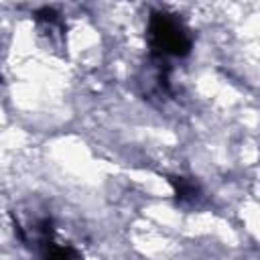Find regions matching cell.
<instances>
[{"label": "cell", "mask_w": 260, "mask_h": 260, "mask_svg": "<svg viewBox=\"0 0 260 260\" xmlns=\"http://www.w3.org/2000/svg\"><path fill=\"white\" fill-rule=\"evenodd\" d=\"M146 41L150 55L156 61H167L169 57H187L193 49V39L187 24L179 14L169 10H152L146 24Z\"/></svg>", "instance_id": "1"}, {"label": "cell", "mask_w": 260, "mask_h": 260, "mask_svg": "<svg viewBox=\"0 0 260 260\" xmlns=\"http://www.w3.org/2000/svg\"><path fill=\"white\" fill-rule=\"evenodd\" d=\"M169 183H171V187H173V193H175L177 203H181V205L193 203V201L199 197V193H201L197 181H193L191 177L171 175V177H169Z\"/></svg>", "instance_id": "3"}, {"label": "cell", "mask_w": 260, "mask_h": 260, "mask_svg": "<svg viewBox=\"0 0 260 260\" xmlns=\"http://www.w3.org/2000/svg\"><path fill=\"white\" fill-rule=\"evenodd\" d=\"M39 254L43 260H83L77 248L55 240L51 219H43L39 223Z\"/></svg>", "instance_id": "2"}]
</instances>
